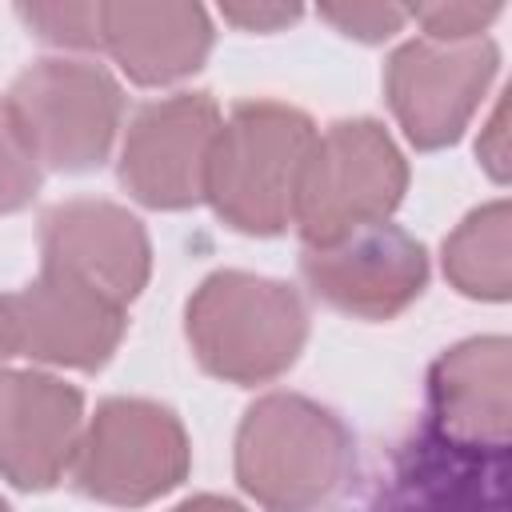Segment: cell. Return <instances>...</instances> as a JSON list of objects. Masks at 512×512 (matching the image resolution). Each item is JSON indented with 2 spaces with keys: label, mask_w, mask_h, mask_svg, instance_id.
Returning <instances> with one entry per match:
<instances>
[{
  "label": "cell",
  "mask_w": 512,
  "mask_h": 512,
  "mask_svg": "<svg viewBox=\"0 0 512 512\" xmlns=\"http://www.w3.org/2000/svg\"><path fill=\"white\" fill-rule=\"evenodd\" d=\"M352 472V436L308 396H260L236 432V480L272 512H316L332 504Z\"/></svg>",
  "instance_id": "6da1fadb"
},
{
  "label": "cell",
  "mask_w": 512,
  "mask_h": 512,
  "mask_svg": "<svg viewBox=\"0 0 512 512\" xmlns=\"http://www.w3.org/2000/svg\"><path fill=\"white\" fill-rule=\"evenodd\" d=\"M316 128L300 108L244 100L220 120L204 196L216 216L248 236H276L292 224L296 184Z\"/></svg>",
  "instance_id": "7a4b0ae2"
},
{
  "label": "cell",
  "mask_w": 512,
  "mask_h": 512,
  "mask_svg": "<svg viewBox=\"0 0 512 512\" xmlns=\"http://www.w3.org/2000/svg\"><path fill=\"white\" fill-rule=\"evenodd\" d=\"M196 360L232 384H264L288 372L308 336V312L292 284L256 272H212L184 312Z\"/></svg>",
  "instance_id": "3957f363"
},
{
  "label": "cell",
  "mask_w": 512,
  "mask_h": 512,
  "mask_svg": "<svg viewBox=\"0 0 512 512\" xmlns=\"http://www.w3.org/2000/svg\"><path fill=\"white\" fill-rule=\"evenodd\" d=\"M408 188V164L384 124L336 120L312 140L296 184L292 224L304 248L336 244L356 228L384 224Z\"/></svg>",
  "instance_id": "277c9868"
},
{
  "label": "cell",
  "mask_w": 512,
  "mask_h": 512,
  "mask_svg": "<svg viewBox=\"0 0 512 512\" xmlns=\"http://www.w3.org/2000/svg\"><path fill=\"white\" fill-rule=\"evenodd\" d=\"M8 116L36 164L88 172L108 160L120 128V84L88 60H36L4 96Z\"/></svg>",
  "instance_id": "5b68a950"
},
{
  "label": "cell",
  "mask_w": 512,
  "mask_h": 512,
  "mask_svg": "<svg viewBox=\"0 0 512 512\" xmlns=\"http://www.w3.org/2000/svg\"><path fill=\"white\" fill-rule=\"evenodd\" d=\"M188 464L192 448L184 424L164 404L112 396L80 436L72 480L100 504L136 508L172 492L188 476Z\"/></svg>",
  "instance_id": "8992f818"
},
{
  "label": "cell",
  "mask_w": 512,
  "mask_h": 512,
  "mask_svg": "<svg viewBox=\"0 0 512 512\" xmlns=\"http://www.w3.org/2000/svg\"><path fill=\"white\" fill-rule=\"evenodd\" d=\"M496 60H500L496 44L484 36L476 40L420 36L400 44L388 60L384 92L404 136L424 152L452 144L480 108L496 76Z\"/></svg>",
  "instance_id": "52a82bcc"
},
{
  "label": "cell",
  "mask_w": 512,
  "mask_h": 512,
  "mask_svg": "<svg viewBox=\"0 0 512 512\" xmlns=\"http://www.w3.org/2000/svg\"><path fill=\"white\" fill-rule=\"evenodd\" d=\"M372 512H508V444H468L424 424L380 472Z\"/></svg>",
  "instance_id": "ba28073f"
},
{
  "label": "cell",
  "mask_w": 512,
  "mask_h": 512,
  "mask_svg": "<svg viewBox=\"0 0 512 512\" xmlns=\"http://www.w3.org/2000/svg\"><path fill=\"white\" fill-rule=\"evenodd\" d=\"M220 108L208 92H176L144 104L120 148V184L148 208H192L204 200Z\"/></svg>",
  "instance_id": "9c48e42d"
},
{
  "label": "cell",
  "mask_w": 512,
  "mask_h": 512,
  "mask_svg": "<svg viewBox=\"0 0 512 512\" xmlns=\"http://www.w3.org/2000/svg\"><path fill=\"white\" fill-rule=\"evenodd\" d=\"M300 272L324 304L360 320H392L424 292L428 256L404 228L368 224L336 244L304 248Z\"/></svg>",
  "instance_id": "30bf717a"
},
{
  "label": "cell",
  "mask_w": 512,
  "mask_h": 512,
  "mask_svg": "<svg viewBox=\"0 0 512 512\" xmlns=\"http://www.w3.org/2000/svg\"><path fill=\"white\" fill-rule=\"evenodd\" d=\"M40 252L52 272H64L116 304H132L148 284L152 248L144 224L108 200H64L40 220Z\"/></svg>",
  "instance_id": "8fae6325"
},
{
  "label": "cell",
  "mask_w": 512,
  "mask_h": 512,
  "mask_svg": "<svg viewBox=\"0 0 512 512\" xmlns=\"http://www.w3.org/2000/svg\"><path fill=\"white\" fill-rule=\"evenodd\" d=\"M84 436L80 388L48 372H0V472L16 488L44 492L76 460Z\"/></svg>",
  "instance_id": "7c38bea8"
},
{
  "label": "cell",
  "mask_w": 512,
  "mask_h": 512,
  "mask_svg": "<svg viewBox=\"0 0 512 512\" xmlns=\"http://www.w3.org/2000/svg\"><path fill=\"white\" fill-rule=\"evenodd\" d=\"M8 308L16 324V352L60 368L92 372L108 364L124 336V304L52 268H40L24 292L8 296Z\"/></svg>",
  "instance_id": "4fadbf2b"
},
{
  "label": "cell",
  "mask_w": 512,
  "mask_h": 512,
  "mask_svg": "<svg viewBox=\"0 0 512 512\" xmlns=\"http://www.w3.org/2000/svg\"><path fill=\"white\" fill-rule=\"evenodd\" d=\"M100 48L128 80L156 88L204 64L212 24L196 4H100Z\"/></svg>",
  "instance_id": "5bb4252c"
},
{
  "label": "cell",
  "mask_w": 512,
  "mask_h": 512,
  "mask_svg": "<svg viewBox=\"0 0 512 512\" xmlns=\"http://www.w3.org/2000/svg\"><path fill=\"white\" fill-rule=\"evenodd\" d=\"M432 428L468 444H508V340L476 336L448 348L428 372Z\"/></svg>",
  "instance_id": "9a60e30c"
},
{
  "label": "cell",
  "mask_w": 512,
  "mask_h": 512,
  "mask_svg": "<svg viewBox=\"0 0 512 512\" xmlns=\"http://www.w3.org/2000/svg\"><path fill=\"white\" fill-rule=\"evenodd\" d=\"M444 276L472 300H504L508 276V204L492 200L464 216V224L444 240Z\"/></svg>",
  "instance_id": "2e32d148"
},
{
  "label": "cell",
  "mask_w": 512,
  "mask_h": 512,
  "mask_svg": "<svg viewBox=\"0 0 512 512\" xmlns=\"http://www.w3.org/2000/svg\"><path fill=\"white\" fill-rule=\"evenodd\" d=\"M36 188H40V164L24 148V140L8 116V104L0 96V216L24 208Z\"/></svg>",
  "instance_id": "e0dca14e"
},
{
  "label": "cell",
  "mask_w": 512,
  "mask_h": 512,
  "mask_svg": "<svg viewBox=\"0 0 512 512\" xmlns=\"http://www.w3.org/2000/svg\"><path fill=\"white\" fill-rule=\"evenodd\" d=\"M20 16L36 28V36L68 48H96L100 44V4H32Z\"/></svg>",
  "instance_id": "ac0fdd59"
},
{
  "label": "cell",
  "mask_w": 512,
  "mask_h": 512,
  "mask_svg": "<svg viewBox=\"0 0 512 512\" xmlns=\"http://www.w3.org/2000/svg\"><path fill=\"white\" fill-rule=\"evenodd\" d=\"M408 16L424 24L428 40H476L500 16V4H424Z\"/></svg>",
  "instance_id": "d6986e66"
},
{
  "label": "cell",
  "mask_w": 512,
  "mask_h": 512,
  "mask_svg": "<svg viewBox=\"0 0 512 512\" xmlns=\"http://www.w3.org/2000/svg\"><path fill=\"white\" fill-rule=\"evenodd\" d=\"M320 16L328 24H336L344 36L376 44V40L400 32V24L408 20V8H396V4H324Z\"/></svg>",
  "instance_id": "ffe728a7"
},
{
  "label": "cell",
  "mask_w": 512,
  "mask_h": 512,
  "mask_svg": "<svg viewBox=\"0 0 512 512\" xmlns=\"http://www.w3.org/2000/svg\"><path fill=\"white\" fill-rule=\"evenodd\" d=\"M220 12H224V20H232L248 32H276L280 24H292L300 16L296 8H280V4H256V8L252 4H224Z\"/></svg>",
  "instance_id": "44dd1931"
},
{
  "label": "cell",
  "mask_w": 512,
  "mask_h": 512,
  "mask_svg": "<svg viewBox=\"0 0 512 512\" xmlns=\"http://www.w3.org/2000/svg\"><path fill=\"white\" fill-rule=\"evenodd\" d=\"M504 104H496V112H492V120H488V128H484V136H480V144H476V152H480V160H484V168L496 176V180H504V172H508V148H504Z\"/></svg>",
  "instance_id": "7402d4cb"
},
{
  "label": "cell",
  "mask_w": 512,
  "mask_h": 512,
  "mask_svg": "<svg viewBox=\"0 0 512 512\" xmlns=\"http://www.w3.org/2000/svg\"><path fill=\"white\" fill-rule=\"evenodd\" d=\"M172 512H244V508L236 500H224V496H192Z\"/></svg>",
  "instance_id": "603a6c76"
},
{
  "label": "cell",
  "mask_w": 512,
  "mask_h": 512,
  "mask_svg": "<svg viewBox=\"0 0 512 512\" xmlns=\"http://www.w3.org/2000/svg\"><path fill=\"white\" fill-rule=\"evenodd\" d=\"M16 356V324H12V308H8V296H0V364Z\"/></svg>",
  "instance_id": "cb8c5ba5"
},
{
  "label": "cell",
  "mask_w": 512,
  "mask_h": 512,
  "mask_svg": "<svg viewBox=\"0 0 512 512\" xmlns=\"http://www.w3.org/2000/svg\"><path fill=\"white\" fill-rule=\"evenodd\" d=\"M0 512H8V504H4V496H0Z\"/></svg>",
  "instance_id": "d4e9b609"
}]
</instances>
